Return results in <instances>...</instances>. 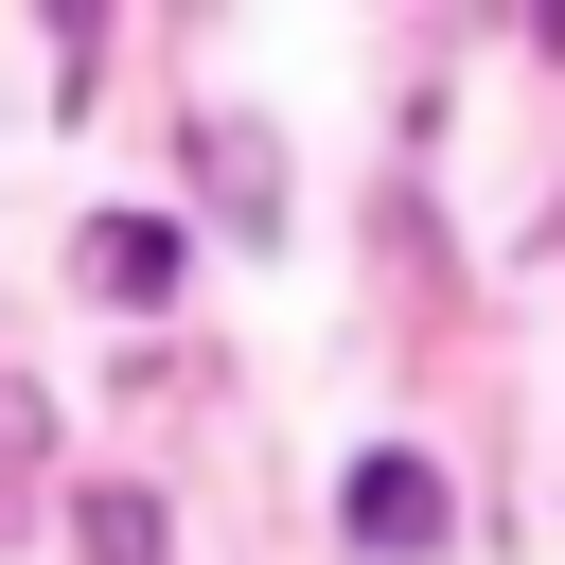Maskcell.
I'll use <instances>...</instances> for the list:
<instances>
[{
	"label": "cell",
	"instance_id": "obj_2",
	"mask_svg": "<svg viewBox=\"0 0 565 565\" xmlns=\"http://www.w3.org/2000/svg\"><path fill=\"white\" fill-rule=\"evenodd\" d=\"M71 282L159 318V300H177V212H88V230H71Z\"/></svg>",
	"mask_w": 565,
	"mask_h": 565
},
{
	"label": "cell",
	"instance_id": "obj_1",
	"mask_svg": "<svg viewBox=\"0 0 565 565\" xmlns=\"http://www.w3.org/2000/svg\"><path fill=\"white\" fill-rule=\"evenodd\" d=\"M335 530H353L371 565H424V547L459 530V494H441V459H406V441H371V459H353V494H335Z\"/></svg>",
	"mask_w": 565,
	"mask_h": 565
},
{
	"label": "cell",
	"instance_id": "obj_3",
	"mask_svg": "<svg viewBox=\"0 0 565 565\" xmlns=\"http://www.w3.org/2000/svg\"><path fill=\"white\" fill-rule=\"evenodd\" d=\"M88 565H159V494H88Z\"/></svg>",
	"mask_w": 565,
	"mask_h": 565
}]
</instances>
